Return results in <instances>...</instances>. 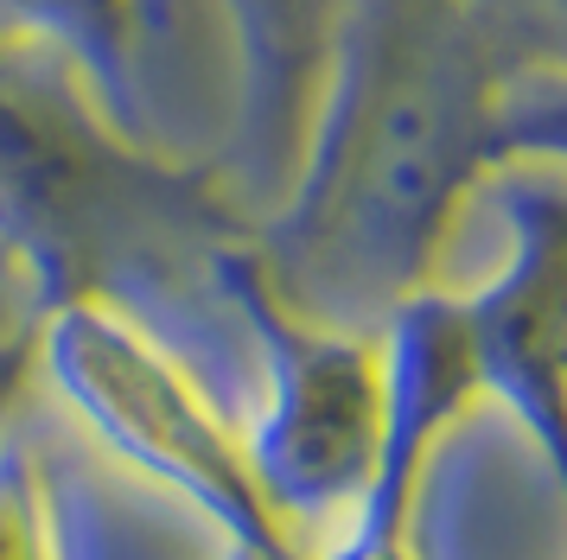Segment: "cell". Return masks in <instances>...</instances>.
I'll return each mask as SVG.
<instances>
[{
  "mask_svg": "<svg viewBox=\"0 0 567 560\" xmlns=\"http://www.w3.org/2000/svg\"><path fill=\"white\" fill-rule=\"evenodd\" d=\"M504 83L465 0H338L293 178L249 242L268 293L332 331L427 293L497 166Z\"/></svg>",
  "mask_w": 567,
  "mask_h": 560,
  "instance_id": "cell-1",
  "label": "cell"
},
{
  "mask_svg": "<svg viewBox=\"0 0 567 560\" xmlns=\"http://www.w3.org/2000/svg\"><path fill=\"white\" fill-rule=\"evenodd\" d=\"M32 370H45L58 402L71 407V421L96 446H109L141 478L166 484L192 509H205L236 548L268 560H307L281 535L275 509L261 504L224 414L109 300L78 293V300L45 305L39 338H32Z\"/></svg>",
  "mask_w": 567,
  "mask_h": 560,
  "instance_id": "cell-2",
  "label": "cell"
},
{
  "mask_svg": "<svg viewBox=\"0 0 567 560\" xmlns=\"http://www.w3.org/2000/svg\"><path fill=\"white\" fill-rule=\"evenodd\" d=\"M230 280L243 325H249V351H256L249 414L236 433L243 465L287 541L300 529L344 535L363 484H370V465H377V439H383L377 331H332L287 312L268 293L249 249L230 255Z\"/></svg>",
  "mask_w": 567,
  "mask_h": 560,
  "instance_id": "cell-3",
  "label": "cell"
},
{
  "mask_svg": "<svg viewBox=\"0 0 567 560\" xmlns=\"http://www.w3.org/2000/svg\"><path fill=\"white\" fill-rule=\"evenodd\" d=\"M27 51L0 45V242L27 268L39 305L96 287V261H115L122 224V159L96 108L64 90L52 96L20 71Z\"/></svg>",
  "mask_w": 567,
  "mask_h": 560,
  "instance_id": "cell-4",
  "label": "cell"
},
{
  "mask_svg": "<svg viewBox=\"0 0 567 560\" xmlns=\"http://www.w3.org/2000/svg\"><path fill=\"white\" fill-rule=\"evenodd\" d=\"M485 198L504 255L460 293L478 388L542 446L567 490V173L542 159H497Z\"/></svg>",
  "mask_w": 567,
  "mask_h": 560,
  "instance_id": "cell-5",
  "label": "cell"
},
{
  "mask_svg": "<svg viewBox=\"0 0 567 560\" xmlns=\"http://www.w3.org/2000/svg\"><path fill=\"white\" fill-rule=\"evenodd\" d=\"M20 433H27L32 478H39L45 560H230L236 554V541L205 509H192L166 484L122 465L71 414H64V427L32 421Z\"/></svg>",
  "mask_w": 567,
  "mask_h": 560,
  "instance_id": "cell-6",
  "label": "cell"
},
{
  "mask_svg": "<svg viewBox=\"0 0 567 560\" xmlns=\"http://www.w3.org/2000/svg\"><path fill=\"white\" fill-rule=\"evenodd\" d=\"M0 45L58 64L96 108V122L134 153L147 0H0Z\"/></svg>",
  "mask_w": 567,
  "mask_h": 560,
  "instance_id": "cell-7",
  "label": "cell"
},
{
  "mask_svg": "<svg viewBox=\"0 0 567 560\" xmlns=\"http://www.w3.org/2000/svg\"><path fill=\"white\" fill-rule=\"evenodd\" d=\"M511 76H567V0H465Z\"/></svg>",
  "mask_w": 567,
  "mask_h": 560,
  "instance_id": "cell-8",
  "label": "cell"
},
{
  "mask_svg": "<svg viewBox=\"0 0 567 560\" xmlns=\"http://www.w3.org/2000/svg\"><path fill=\"white\" fill-rule=\"evenodd\" d=\"M497 159H542L567 173V76H511L497 102Z\"/></svg>",
  "mask_w": 567,
  "mask_h": 560,
  "instance_id": "cell-9",
  "label": "cell"
},
{
  "mask_svg": "<svg viewBox=\"0 0 567 560\" xmlns=\"http://www.w3.org/2000/svg\"><path fill=\"white\" fill-rule=\"evenodd\" d=\"M0 560H45L39 529V478H32L27 433L0 421Z\"/></svg>",
  "mask_w": 567,
  "mask_h": 560,
  "instance_id": "cell-10",
  "label": "cell"
},
{
  "mask_svg": "<svg viewBox=\"0 0 567 560\" xmlns=\"http://www.w3.org/2000/svg\"><path fill=\"white\" fill-rule=\"evenodd\" d=\"M32 338H39V312H0V421L7 407H20L32 382Z\"/></svg>",
  "mask_w": 567,
  "mask_h": 560,
  "instance_id": "cell-11",
  "label": "cell"
},
{
  "mask_svg": "<svg viewBox=\"0 0 567 560\" xmlns=\"http://www.w3.org/2000/svg\"><path fill=\"white\" fill-rule=\"evenodd\" d=\"M13 287H32L27 280V268H20V261H13V255H7V242H0V312H13ZM32 300H39V293H32Z\"/></svg>",
  "mask_w": 567,
  "mask_h": 560,
  "instance_id": "cell-12",
  "label": "cell"
},
{
  "mask_svg": "<svg viewBox=\"0 0 567 560\" xmlns=\"http://www.w3.org/2000/svg\"><path fill=\"white\" fill-rule=\"evenodd\" d=\"M230 560H268V554H249V548H236V554Z\"/></svg>",
  "mask_w": 567,
  "mask_h": 560,
  "instance_id": "cell-13",
  "label": "cell"
}]
</instances>
